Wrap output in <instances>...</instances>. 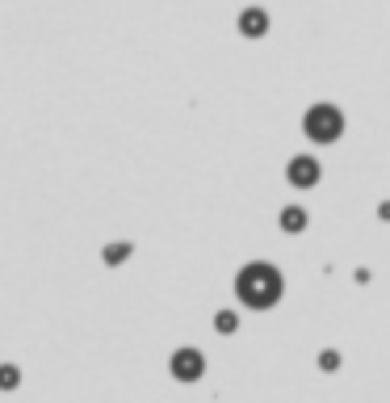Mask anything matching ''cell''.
I'll list each match as a JSON object with an SVG mask.
<instances>
[{
    "label": "cell",
    "instance_id": "cell-1",
    "mask_svg": "<svg viewBox=\"0 0 390 403\" xmlns=\"http://www.w3.org/2000/svg\"><path fill=\"white\" fill-rule=\"evenodd\" d=\"M235 290H239V299H244L248 307H273L277 294H281V278H277L269 265H248V269L239 273Z\"/></svg>",
    "mask_w": 390,
    "mask_h": 403
},
{
    "label": "cell",
    "instance_id": "cell-2",
    "mask_svg": "<svg viewBox=\"0 0 390 403\" xmlns=\"http://www.w3.org/2000/svg\"><path fill=\"white\" fill-rule=\"evenodd\" d=\"M340 130H344V118H340V109H332V105H315V109L307 114V135H311V139L328 143V139H336Z\"/></svg>",
    "mask_w": 390,
    "mask_h": 403
},
{
    "label": "cell",
    "instance_id": "cell-3",
    "mask_svg": "<svg viewBox=\"0 0 390 403\" xmlns=\"http://www.w3.org/2000/svg\"><path fill=\"white\" fill-rule=\"evenodd\" d=\"M290 177H294V185H311L319 177V164L315 160H294L290 164Z\"/></svg>",
    "mask_w": 390,
    "mask_h": 403
},
{
    "label": "cell",
    "instance_id": "cell-4",
    "mask_svg": "<svg viewBox=\"0 0 390 403\" xmlns=\"http://www.w3.org/2000/svg\"><path fill=\"white\" fill-rule=\"evenodd\" d=\"M172 370H176L181 378H197V370H202V357H197V353H181V357L172 362Z\"/></svg>",
    "mask_w": 390,
    "mask_h": 403
},
{
    "label": "cell",
    "instance_id": "cell-5",
    "mask_svg": "<svg viewBox=\"0 0 390 403\" xmlns=\"http://www.w3.org/2000/svg\"><path fill=\"white\" fill-rule=\"evenodd\" d=\"M260 25H265L260 13H248V17H244V29H248V34H260Z\"/></svg>",
    "mask_w": 390,
    "mask_h": 403
},
{
    "label": "cell",
    "instance_id": "cell-6",
    "mask_svg": "<svg viewBox=\"0 0 390 403\" xmlns=\"http://www.w3.org/2000/svg\"><path fill=\"white\" fill-rule=\"evenodd\" d=\"M281 223H286V227H290V231H294V227H302V223H307V219H302V210H286V219H281Z\"/></svg>",
    "mask_w": 390,
    "mask_h": 403
},
{
    "label": "cell",
    "instance_id": "cell-7",
    "mask_svg": "<svg viewBox=\"0 0 390 403\" xmlns=\"http://www.w3.org/2000/svg\"><path fill=\"white\" fill-rule=\"evenodd\" d=\"M13 383H17V374H13V370L4 366V370H0V387H13Z\"/></svg>",
    "mask_w": 390,
    "mask_h": 403
}]
</instances>
